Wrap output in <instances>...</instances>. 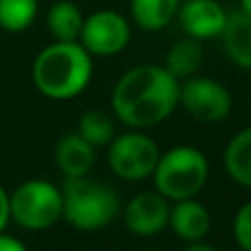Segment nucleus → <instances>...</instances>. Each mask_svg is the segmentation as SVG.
Listing matches in <instances>:
<instances>
[{
    "instance_id": "1",
    "label": "nucleus",
    "mask_w": 251,
    "mask_h": 251,
    "mask_svg": "<svg viewBox=\"0 0 251 251\" xmlns=\"http://www.w3.org/2000/svg\"><path fill=\"white\" fill-rule=\"evenodd\" d=\"M181 82L165 66L141 64L117 79L110 97L113 115L132 130L159 126L178 108Z\"/></svg>"
},
{
    "instance_id": "2",
    "label": "nucleus",
    "mask_w": 251,
    "mask_h": 251,
    "mask_svg": "<svg viewBox=\"0 0 251 251\" xmlns=\"http://www.w3.org/2000/svg\"><path fill=\"white\" fill-rule=\"evenodd\" d=\"M93 55L79 42H53L33 62V84L49 100H73L91 84Z\"/></svg>"
},
{
    "instance_id": "3",
    "label": "nucleus",
    "mask_w": 251,
    "mask_h": 251,
    "mask_svg": "<svg viewBox=\"0 0 251 251\" xmlns=\"http://www.w3.org/2000/svg\"><path fill=\"white\" fill-rule=\"evenodd\" d=\"M64 218L79 231H95L110 225L119 214V196L110 185L95 178L75 176L62 183Z\"/></svg>"
},
{
    "instance_id": "4",
    "label": "nucleus",
    "mask_w": 251,
    "mask_h": 251,
    "mask_svg": "<svg viewBox=\"0 0 251 251\" xmlns=\"http://www.w3.org/2000/svg\"><path fill=\"white\" fill-rule=\"evenodd\" d=\"M209 178V161L194 146H174L159 156L152 181L170 203L196 199Z\"/></svg>"
},
{
    "instance_id": "5",
    "label": "nucleus",
    "mask_w": 251,
    "mask_h": 251,
    "mask_svg": "<svg viewBox=\"0 0 251 251\" xmlns=\"http://www.w3.org/2000/svg\"><path fill=\"white\" fill-rule=\"evenodd\" d=\"M11 221H16L22 229L44 231L53 227L64 214L62 190L44 178L25 181L9 194Z\"/></svg>"
},
{
    "instance_id": "6",
    "label": "nucleus",
    "mask_w": 251,
    "mask_h": 251,
    "mask_svg": "<svg viewBox=\"0 0 251 251\" xmlns=\"http://www.w3.org/2000/svg\"><path fill=\"white\" fill-rule=\"evenodd\" d=\"M159 156L161 152L154 139L139 130L115 134V139L108 143V165L124 181H146L152 176Z\"/></svg>"
},
{
    "instance_id": "7",
    "label": "nucleus",
    "mask_w": 251,
    "mask_h": 251,
    "mask_svg": "<svg viewBox=\"0 0 251 251\" xmlns=\"http://www.w3.org/2000/svg\"><path fill=\"white\" fill-rule=\"evenodd\" d=\"M178 106H183L190 117L205 124H214L223 122L231 113L234 101H231L229 91L216 79L192 75L185 82H181Z\"/></svg>"
},
{
    "instance_id": "8",
    "label": "nucleus",
    "mask_w": 251,
    "mask_h": 251,
    "mask_svg": "<svg viewBox=\"0 0 251 251\" xmlns=\"http://www.w3.org/2000/svg\"><path fill=\"white\" fill-rule=\"evenodd\" d=\"M130 42V22L119 11L101 9L84 18L79 44L91 55L110 57L122 53Z\"/></svg>"
},
{
    "instance_id": "9",
    "label": "nucleus",
    "mask_w": 251,
    "mask_h": 251,
    "mask_svg": "<svg viewBox=\"0 0 251 251\" xmlns=\"http://www.w3.org/2000/svg\"><path fill=\"white\" fill-rule=\"evenodd\" d=\"M170 203L159 192H139L130 199L124 209V225L134 236H156L168 227L170 223Z\"/></svg>"
},
{
    "instance_id": "10",
    "label": "nucleus",
    "mask_w": 251,
    "mask_h": 251,
    "mask_svg": "<svg viewBox=\"0 0 251 251\" xmlns=\"http://www.w3.org/2000/svg\"><path fill=\"white\" fill-rule=\"evenodd\" d=\"M178 25L183 33L201 42L221 35L227 20V11L218 0H185L178 7Z\"/></svg>"
},
{
    "instance_id": "11",
    "label": "nucleus",
    "mask_w": 251,
    "mask_h": 251,
    "mask_svg": "<svg viewBox=\"0 0 251 251\" xmlns=\"http://www.w3.org/2000/svg\"><path fill=\"white\" fill-rule=\"evenodd\" d=\"M168 227L183 243H196V240H205V236L209 234L212 216H209L207 207L196 199L174 201L170 207Z\"/></svg>"
},
{
    "instance_id": "12",
    "label": "nucleus",
    "mask_w": 251,
    "mask_h": 251,
    "mask_svg": "<svg viewBox=\"0 0 251 251\" xmlns=\"http://www.w3.org/2000/svg\"><path fill=\"white\" fill-rule=\"evenodd\" d=\"M95 146L86 141L82 134L71 132L57 141L55 146V163L64 178L86 176L91 168L95 165Z\"/></svg>"
},
{
    "instance_id": "13",
    "label": "nucleus",
    "mask_w": 251,
    "mask_h": 251,
    "mask_svg": "<svg viewBox=\"0 0 251 251\" xmlns=\"http://www.w3.org/2000/svg\"><path fill=\"white\" fill-rule=\"evenodd\" d=\"M227 57L240 69H251V16L245 11L227 13L221 35Z\"/></svg>"
},
{
    "instance_id": "14",
    "label": "nucleus",
    "mask_w": 251,
    "mask_h": 251,
    "mask_svg": "<svg viewBox=\"0 0 251 251\" xmlns=\"http://www.w3.org/2000/svg\"><path fill=\"white\" fill-rule=\"evenodd\" d=\"M223 163L231 181L243 187H251V126L238 130L229 139L223 154Z\"/></svg>"
},
{
    "instance_id": "15",
    "label": "nucleus",
    "mask_w": 251,
    "mask_h": 251,
    "mask_svg": "<svg viewBox=\"0 0 251 251\" xmlns=\"http://www.w3.org/2000/svg\"><path fill=\"white\" fill-rule=\"evenodd\" d=\"M203 57H205L203 42L185 35V38L176 40V42L170 47V51L165 53L163 66L178 79V82H183V79L196 75V71H199L201 64H203Z\"/></svg>"
},
{
    "instance_id": "16",
    "label": "nucleus",
    "mask_w": 251,
    "mask_h": 251,
    "mask_svg": "<svg viewBox=\"0 0 251 251\" xmlns=\"http://www.w3.org/2000/svg\"><path fill=\"white\" fill-rule=\"evenodd\" d=\"M47 26L49 33L57 42H79V33L84 26V13L71 0H57L51 4L47 13Z\"/></svg>"
},
{
    "instance_id": "17",
    "label": "nucleus",
    "mask_w": 251,
    "mask_h": 251,
    "mask_svg": "<svg viewBox=\"0 0 251 251\" xmlns=\"http://www.w3.org/2000/svg\"><path fill=\"white\" fill-rule=\"evenodd\" d=\"M181 0H130V16L143 31H161L176 18Z\"/></svg>"
},
{
    "instance_id": "18",
    "label": "nucleus",
    "mask_w": 251,
    "mask_h": 251,
    "mask_svg": "<svg viewBox=\"0 0 251 251\" xmlns=\"http://www.w3.org/2000/svg\"><path fill=\"white\" fill-rule=\"evenodd\" d=\"M77 134H82L91 146L101 148V146H108L117 132H115V122L110 117V113H106L101 108H91V110H84L82 117H79Z\"/></svg>"
},
{
    "instance_id": "19",
    "label": "nucleus",
    "mask_w": 251,
    "mask_h": 251,
    "mask_svg": "<svg viewBox=\"0 0 251 251\" xmlns=\"http://www.w3.org/2000/svg\"><path fill=\"white\" fill-rule=\"evenodd\" d=\"M38 16V0H0V26L11 33L29 29Z\"/></svg>"
},
{
    "instance_id": "20",
    "label": "nucleus",
    "mask_w": 251,
    "mask_h": 251,
    "mask_svg": "<svg viewBox=\"0 0 251 251\" xmlns=\"http://www.w3.org/2000/svg\"><path fill=\"white\" fill-rule=\"evenodd\" d=\"M234 238L243 251H251V203H245L234 216Z\"/></svg>"
},
{
    "instance_id": "21",
    "label": "nucleus",
    "mask_w": 251,
    "mask_h": 251,
    "mask_svg": "<svg viewBox=\"0 0 251 251\" xmlns=\"http://www.w3.org/2000/svg\"><path fill=\"white\" fill-rule=\"evenodd\" d=\"M11 221V209H9V194L4 192V187L0 185V234L4 231L7 223Z\"/></svg>"
},
{
    "instance_id": "22",
    "label": "nucleus",
    "mask_w": 251,
    "mask_h": 251,
    "mask_svg": "<svg viewBox=\"0 0 251 251\" xmlns=\"http://www.w3.org/2000/svg\"><path fill=\"white\" fill-rule=\"evenodd\" d=\"M0 251H29L18 238L7 234H0Z\"/></svg>"
},
{
    "instance_id": "23",
    "label": "nucleus",
    "mask_w": 251,
    "mask_h": 251,
    "mask_svg": "<svg viewBox=\"0 0 251 251\" xmlns=\"http://www.w3.org/2000/svg\"><path fill=\"white\" fill-rule=\"evenodd\" d=\"M183 251H216V247H212L205 240H196V243H187V247H183Z\"/></svg>"
},
{
    "instance_id": "24",
    "label": "nucleus",
    "mask_w": 251,
    "mask_h": 251,
    "mask_svg": "<svg viewBox=\"0 0 251 251\" xmlns=\"http://www.w3.org/2000/svg\"><path fill=\"white\" fill-rule=\"evenodd\" d=\"M240 11H245L247 16H251V0H240Z\"/></svg>"
},
{
    "instance_id": "25",
    "label": "nucleus",
    "mask_w": 251,
    "mask_h": 251,
    "mask_svg": "<svg viewBox=\"0 0 251 251\" xmlns=\"http://www.w3.org/2000/svg\"><path fill=\"white\" fill-rule=\"evenodd\" d=\"M146 251H161V249H146Z\"/></svg>"
}]
</instances>
